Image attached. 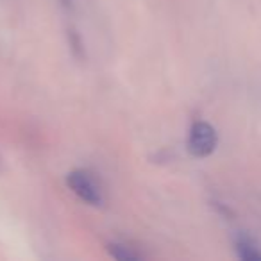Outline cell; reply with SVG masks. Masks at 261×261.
<instances>
[{"label":"cell","mask_w":261,"mask_h":261,"mask_svg":"<svg viewBox=\"0 0 261 261\" xmlns=\"http://www.w3.org/2000/svg\"><path fill=\"white\" fill-rule=\"evenodd\" d=\"M218 136L217 130L211 123L207 122H195L190 129V138H188V150L195 158H206L213 154L217 149Z\"/></svg>","instance_id":"obj_2"},{"label":"cell","mask_w":261,"mask_h":261,"mask_svg":"<svg viewBox=\"0 0 261 261\" xmlns=\"http://www.w3.org/2000/svg\"><path fill=\"white\" fill-rule=\"evenodd\" d=\"M109 252H111L116 259H122V261H133L140 257V254L133 252L127 245H118V243H111V245H109Z\"/></svg>","instance_id":"obj_4"},{"label":"cell","mask_w":261,"mask_h":261,"mask_svg":"<svg viewBox=\"0 0 261 261\" xmlns=\"http://www.w3.org/2000/svg\"><path fill=\"white\" fill-rule=\"evenodd\" d=\"M68 182L70 190L79 197L81 200L91 204V206H100L104 202V192L102 186L98 185V181L86 170H73L68 174Z\"/></svg>","instance_id":"obj_1"},{"label":"cell","mask_w":261,"mask_h":261,"mask_svg":"<svg viewBox=\"0 0 261 261\" xmlns=\"http://www.w3.org/2000/svg\"><path fill=\"white\" fill-rule=\"evenodd\" d=\"M236 252L243 261H261V249L250 236H238L236 240Z\"/></svg>","instance_id":"obj_3"}]
</instances>
